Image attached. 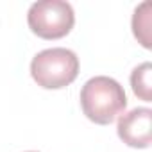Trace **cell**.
<instances>
[{
    "instance_id": "6da1fadb",
    "label": "cell",
    "mask_w": 152,
    "mask_h": 152,
    "mask_svg": "<svg viewBox=\"0 0 152 152\" xmlns=\"http://www.w3.org/2000/svg\"><path fill=\"white\" fill-rule=\"evenodd\" d=\"M79 99L83 113L99 125L111 124L127 106V97L120 83L106 75H97L86 81Z\"/></svg>"
},
{
    "instance_id": "7a4b0ae2",
    "label": "cell",
    "mask_w": 152,
    "mask_h": 152,
    "mask_svg": "<svg viewBox=\"0 0 152 152\" xmlns=\"http://www.w3.org/2000/svg\"><path fill=\"white\" fill-rule=\"evenodd\" d=\"M31 75L45 90H61L79 75V57L73 50L56 47L36 54L31 61Z\"/></svg>"
},
{
    "instance_id": "3957f363",
    "label": "cell",
    "mask_w": 152,
    "mask_h": 152,
    "mask_svg": "<svg viewBox=\"0 0 152 152\" xmlns=\"http://www.w3.org/2000/svg\"><path fill=\"white\" fill-rule=\"evenodd\" d=\"M27 23L36 36L43 39H59L73 29L75 13L64 0H41L29 7Z\"/></svg>"
},
{
    "instance_id": "277c9868",
    "label": "cell",
    "mask_w": 152,
    "mask_h": 152,
    "mask_svg": "<svg viewBox=\"0 0 152 152\" xmlns=\"http://www.w3.org/2000/svg\"><path fill=\"white\" fill-rule=\"evenodd\" d=\"M152 111L148 107H134L118 118L116 132L120 140L132 148H147L152 141Z\"/></svg>"
},
{
    "instance_id": "5b68a950",
    "label": "cell",
    "mask_w": 152,
    "mask_h": 152,
    "mask_svg": "<svg viewBox=\"0 0 152 152\" xmlns=\"http://www.w3.org/2000/svg\"><path fill=\"white\" fill-rule=\"evenodd\" d=\"M150 2H143L132 15V32L145 48H150Z\"/></svg>"
},
{
    "instance_id": "8992f818",
    "label": "cell",
    "mask_w": 152,
    "mask_h": 152,
    "mask_svg": "<svg viewBox=\"0 0 152 152\" xmlns=\"http://www.w3.org/2000/svg\"><path fill=\"white\" fill-rule=\"evenodd\" d=\"M150 73H152V64L150 63H141L136 66L131 73V86L136 97H140L145 102L152 100V84H150Z\"/></svg>"
},
{
    "instance_id": "52a82bcc",
    "label": "cell",
    "mask_w": 152,
    "mask_h": 152,
    "mask_svg": "<svg viewBox=\"0 0 152 152\" xmlns=\"http://www.w3.org/2000/svg\"><path fill=\"white\" fill-rule=\"evenodd\" d=\"M27 152H34V150H27Z\"/></svg>"
}]
</instances>
